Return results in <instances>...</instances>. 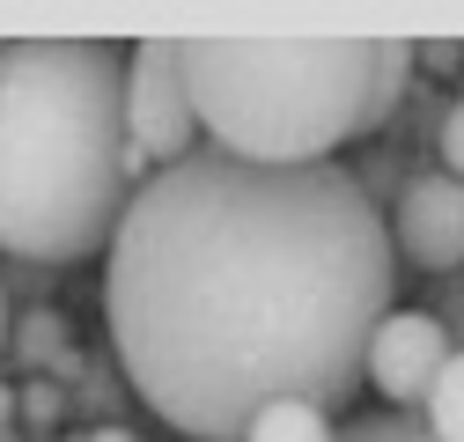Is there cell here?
<instances>
[{
	"label": "cell",
	"instance_id": "obj_1",
	"mask_svg": "<svg viewBox=\"0 0 464 442\" xmlns=\"http://www.w3.org/2000/svg\"><path fill=\"white\" fill-rule=\"evenodd\" d=\"M398 244L339 162L192 155L155 170L103 265L126 383L192 442H244L280 399L339 406L369 383Z\"/></svg>",
	"mask_w": 464,
	"mask_h": 442
},
{
	"label": "cell",
	"instance_id": "obj_2",
	"mask_svg": "<svg viewBox=\"0 0 464 442\" xmlns=\"http://www.w3.org/2000/svg\"><path fill=\"white\" fill-rule=\"evenodd\" d=\"M148 155L126 133V52L96 37L0 44V251L74 265L111 251Z\"/></svg>",
	"mask_w": 464,
	"mask_h": 442
},
{
	"label": "cell",
	"instance_id": "obj_3",
	"mask_svg": "<svg viewBox=\"0 0 464 442\" xmlns=\"http://www.w3.org/2000/svg\"><path fill=\"white\" fill-rule=\"evenodd\" d=\"M383 37L332 44H251V37H185V82L199 126L221 155L244 162H324L339 140L369 133Z\"/></svg>",
	"mask_w": 464,
	"mask_h": 442
},
{
	"label": "cell",
	"instance_id": "obj_4",
	"mask_svg": "<svg viewBox=\"0 0 464 442\" xmlns=\"http://www.w3.org/2000/svg\"><path fill=\"white\" fill-rule=\"evenodd\" d=\"M126 133L155 170L199 155V103L185 82V37H148L126 52Z\"/></svg>",
	"mask_w": 464,
	"mask_h": 442
},
{
	"label": "cell",
	"instance_id": "obj_5",
	"mask_svg": "<svg viewBox=\"0 0 464 442\" xmlns=\"http://www.w3.org/2000/svg\"><path fill=\"white\" fill-rule=\"evenodd\" d=\"M450 361H457V347H450L442 317H428V310H391L383 332H376V347H369V383L383 391V413H420Z\"/></svg>",
	"mask_w": 464,
	"mask_h": 442
},
{
	"label": "cell",
	"instance_id": "obj_6",
	"mask_svg": "<svg viewBox=\"0 0 464 442\" xmlns=\"http://www.w3.org/2000/svg\"><path fill=\"white\" fill-rule=\"evenodd\" d=\"M391 244L405 265L420 273H450L464 265V185L450 170H428L398 192V214H391Z\"/></svg>",
	"mask_w": 464,
	"mask_h": 442
},
{
	"label": "cell",
	"instance_id": "obj_7",
	"mask_svg": "<svg viewBox=\"0 0 464 442\" xmlns=\"http://www.w3.org/2000/svg\"><path fill=\"white\" fill-rule=\"evenodd\" d=\"M244 442H339V428H332V413L310 406V399H280V406H266V413L251 420Z\"/></svg>",
	"mask_w": 464,
	"mask_h": 442
},
{
	"label": "cell",
	"instance_id": "obj_8",
	"mask_svg": "<svg viewBox=\"0 0 464 442\" xmlns=\"http://www.w3.org/2000/svg\"><path fill=\"white\" fill-rule=\"evenodd\" d=\"M420 67V44H405V37H383V60H376V89H369V133L391 119V110L405 103V82H413Z\"/></svg>",
	"mask_w": 464,
	"mask_h": 442
},
{
	"label": "cell",
	"instance_id": "obj_9",
	"mask_svg": "<svg viewBox=\"0 0 464 442\" xmlns=\"http://www.w3.org/2000/svg\"><path fill=\"white\" fill-rule=\"evenodd\" d=\"M435 442H464V347H457V361L442 369V383H435V391H428V406L413 413Z\"/></svg>",
	"mask_w": 464,
	"mask_h": 442
},
{
	"label": "cell",
	"instance_id": "obj_10",
	"mask_svg": "<svg viewBox=\"0 0 464 442\" xmlns=\"http://www.w3.org/2000/svg\"><path fill=\"white\" fill-rule=\"evenodd\" d=\"M339 442H435L413 413H362V420H346Z\"/></svg>",
	"mask_w": 464,
	"mask_h": 442
},
{
	"label": "cell",
	"instance_id": "obj_11",
	"mask_svg": "<svg viewBox=\"0 0 464 442\" xmlns=\"http://www.w3.org/2000/svg\"><path fill=\"white\" fill-rule=\"evenodd\" d=\"M435 140H442V170L464 185V96L450 103V119H442V133H435Z\"/></svg>",
	"mask_w": 464,
	"mask_h": 442
},
{
	"label": "cell",
	"instance_id": "obj_12",
	"mask_svg": "<svg viewBox=\"0 0 464 442\" xmlns=\"http://www.w3.org/2000/svg\"><path fill=\"white\" fill-rule=\"evenodd\" d=\"M52 347H60V324H52V317H23V361L52 354Z\"/></svg>",
	"mask_w": 464,
	"mask_h": 442
},
{
	"label": "cell",
	"instance_id": "obj_13",
	"mask_svg": "<svg viewBox=\"0 0 464 442\" xmlns=\"http://www.w3.org/2000/svg\"><path fill=\"white\" fill-rule=\"evenodd\" d=\"M52 406H60V399H52V383H30V391H23V413L30 420H52Z\"/></svg>",
	"mask_w": 464,
	"mask_h": 442
},
{
	"label": "cell",
	"instance_id": "obj_14",
	"mask_svg": "<svg viewBox=\"0 0 464 442\" xmlns=\"http://www.w3.org/2000/svg\"><path fill=\"white\" fill-rule=\"evenodd\" d=\"M74 442H133L126 428H89V435H74Z\"/></svg>",
	"mask_w": 464,
	"mask_h": 442
},
{
	"label": "cell",
	"instance_id": "obj_15",
	"mask_svg": "<svg viewBox=\"0 0 464 442\" xmlns=\"http://www.w3.org/2000/svg\"><path fill=\"white\" fill-rule=\"evenodd\" d=\"M15 413H23V391H0V428H8Z\"/></svg>",
	"mask_w": 464,
	"mask_h": 442
},
{
	"label": "cell",
	"instance_id": "obj_16",
	"mask_svg": "<svg viewBox=\"0 0 464 442\" xmlns=\"http://www.w3.org/2000/svg\"><path fill=\"white\" fill-rule=\"evenodd\" d=\"M0 347H8V295H0Z\"/></svg>",
	"mask_w": 464,
	"mask_h": 442
},
{
	"label": "cell",
	"instance_id": "obj_17",
	"mask_svg": "<svg viewBox=\"0 0 464 442\" xmlns=\"http://www.w3.org/2000/svg\"><path fill=\"white\" fill-rule=\"evenodd\" d=\"M0 442H15V435H8V428H0Z\"/></svg>",
	"mask_w": 464,
	"mask_h": 442
}]
</instances>
